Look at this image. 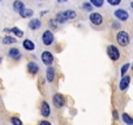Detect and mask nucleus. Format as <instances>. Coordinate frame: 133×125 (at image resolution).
<instances>
[{
	"instance_id": "obj_5",
	"label": "nucleus",
	"mask_w": 133,
	"mask_h": 125,
	"mask_svg": "<svg viewBox=\"0 0 133 125\" xmlns=\"http://www.w3.org/2000/svg\"><path fill=\"white\" fill-rule=\"evenodd\" d=\"M41 59H42V63L47 67H51L52 63H54V55L51 53V51H43L42 55H41Z\"/></svg>"
},
{
	"instance_id": "obj_30",
	"label": "nucleus",
	"mask_w": 133,
	"mask_h": 125,
	"mask_svg": "<svg viewBox=\"0 0 133 125\" xmlns=\"http://www.w3.org/2000/svg\"><path fill=\"white\" fill-rule=\"evenodd\" d=\"M130 7H132V8H133V2H132V3H130Z\"/></svg>"
},
{
	"instance_id": "obj_29",
	"label": "nucleus",
	"mask_w": 133,
	"mask_h": 125,
	"mask_svg": "<svg viewBox=\"0 0 133 125\" xmlns=\"http://www.w3.org/2000/svg\"><path fill=\"white\" fill-rule=\"evenodd\" d=\"M112 26H114L115 29H117V27H119V24H117V22H115V24H112Z\"/></svg>"
},
{
	"instance_id": "obj_1",
	"label": "nucleus",
	"mask_w": 133,
	"mask_h": 125,
	"mask_svg": "<svg viewBox=\"0 0 133 125\" xmlns=\"http://www.w3.org/2000/svg\"><path fill=\"white\" fill-rule=\"evenodd\" d=\"M77 17V13L72 9H68V11H64V12H60L56 15V18L55 21L59 22V24H65L66 21H69V20H73Z\"/></svg>"
},
{
	"instance_id": "obj_3",
	"label": "nucleus",
	"mask_w": 133,
	"mask_h": 125,
	"mask_svg": "<svg viewBox=\"0 0 133 125\" xmlns=\"http://www.w3.org/2000/svg\"><path fill=\"white\" fill-rule=\"evenodd\" d=\"M106 52H107V56L110 57V60H112V61H117V60L120 59V50H119L115 44L107 46Z\"/></svg>"
},
{
	"instance_id": "obj_2",
	"label": "nucleus",
	"mask_w": 133,
	"mask_h": 125,
	"mask_svg": "<svg viewBox=\"0 0 133 125\" xmlns=\"http://www.w3.org/2000/svg\"><path fill=\"white\" fill-rule=\"evenodd\" d=\"M116 42H117L119 46L127 47V46L130 43V37H129V34H128L127 31L120 30V31H117V34H116Z\"/></svg>"
},
{
	"instance_id": "obj_20",
	"label": "nucleus",
	"mask_w": 133,
	"mask_h": 125,
	"mask_svg": "<svg viewBox=\"0 0 133 125\" xmlns=\"http://www.w3.org/2000/svg\"><path fill=\"white\" fill-rule=\"evenodd\" d=\"M11 33H13L16 37H18V38H22L24 37V31L21 30V29H18V27H12L11 29Z\"/></svg>"
},
{
	"instance_id": "obj_4",
	"label": "nucleus",
	"mask_w": 133,
	"mask_h": 125,
	"mask_svg": "<svg viewBox=\"0 0 133 125\" xmlns=\"http://www.w3.org/2000/svg\"><path fill=\"white\" fill-rule=\"evenodd\" d=\"M65 103H66V100H65V96L63 94H60V93L54 94V96H52V104L56 108H63L65 106Z\"/></svg>"
},
{
	"instance_id": "obj_24",
	"label": "nucleus",
	"mask_w": 133,
	"mask_h": 125,
	"mask_svg": "<svg viewBox=\"0 0 133 125\" xmlns=\"http://www.w3.org/2000/svg\"><path fill=\"white\" fill-rule=\"evenodd\" d=\"M11 122H12V125H22V121L18 117H12L11 119Z\"/></svg>"
},
{
	"instance_id": "obj_22",
	"label": "nucleus",
	"mask_w": 133,
	"mask_h": 125,
	"mask_svg": "<svg viewBox=\"0 0 133 125\" xmlns=\"http://www.w3.org/2000/svg\"><path fill=\"white\" fill-rule=\"evenodd\" d=\"M81 8H82L84 11H86V12H90V13H91V11H93V5H91L90 3H88V2L82 3V4H81Z\"/></svg>"
},
{
	"instance_id": "obj_6",
	"label": "nucleus",
	"mask_w": 133,
	"mask_h": 125,
	"mask_svg": "<svg viewBox=\"0 0 133 125\" xmlns=\"http://www.w3.org/2000/svg\"><path fill=\"white\" fill-rule=\"evenodd\" d=\"M54 40H55L54 33H52L51 30L43 31V34H42V43H43L44 46H51V44L54 43Z\"/></svg>"
},
{
	"instance_id": "obj_12",
	"label": "nucleus",
	"mask_w": 133,
	"mask_h": 125,
	"mask_svg": "<svg viewBox=\"0 0 133 125\" xmlns=\"http://www.w3.org/2000/svg\"><path fill=\"white\" fill-rule=\"evenodd\" d=\"M8 56L11 57V59H13V60H20L21 59V53H20V50L18 48H11L9 51H8Z\"/></svg>"
},
{
	"instance_id": "obj_10",
	"label": "nucleus",
	"mask_w": 133,
	"mask_h": 125,
	"mask_svg": "<svg viewBox=\"0 0 133 125\" xmlns=\"http://www.w3.org/2000/svg\"><path fill=\"white\" fill-rule=\"evenodd\" d=\"M55 77H56V71L55 68L51 65V67H47V71H46V80L47 82H54L55 81Z\"/></svg>"
},
{
	"instance_id": "obj_13",
	"label": "nucleus",
	"mask_w": 133,
	"mask_h": 125,
	"mask_svg": "<svg viewBox=\"0 0 133 125\" xmlns=\"http://www.w3.org/2000/svg\"><path fill=\"white\" fill-rule=\"evenodd\" d=\"M28 71H29L30 74H37L39 72V67H38L37 63L30 61V63H28Z\"/></svg>"
},
{
	"instance_id": "obj_26",
	"label": "nucleus",
	"mask_w": 133,
	"mask_h": 125,
	"mask_svg": "<svg viewBox=\"0 0 133 125\" xmlns=\"http://www.w3.org/2000/svg\"><path fill=\"white\" fill-rule=\"evenodd\" d=\"M112 117H114V120H119V112L116 109L112 111Z\"/></svg>"
},
{
	"instance_id": "obj_8",
	"label": "nucleus",
	"mask_w": 133,
	"mask_h": 125,
	"mask_svg": "<svg viewBox=\"0 0 133 125\" xmlns=\"http://www.w3.org/2000/svg\"><path fill=\"white\" fill-rule=\"evenodd\" d=\"M129 85H130V77L128 74H125L124 77H121V80L119 82V90L120 91H125L129 87Z\"/></svg>"
},
{
	"instance_id": "obj_16",
	"label": "nucleus",
	"mask_w": 133,
	"mask_h": 125,
	"mask_svg": "<svg viewBox=\"0 0 133 125\" xmlns=\"http://www.w3.org/2000/svg\"><path fill=\"white\" fill-rule=\"evenodd\" d=\"M121 120H123V122L125 125H133V117L129 113H127V112H124L121 115Z\"/></svg>"
},
{
	"instance_id": "obj_11",
	"label": "nucleus",
	"mask_w": 133,
	"mask_h": 125,
	"mask_svg": "<svg viewBox=\"0 0 133 125\" xmlns=\"http://www.w3.org/2000/svg\"><path fill=\"white\" fill-rule=\"evenodd\" d=\"M41 115L43 117H48L51 115V107H50L48 102H46V100H43L41 104Z\"/></svg>"
},
{
	"instance_id": "obj_14",
	"label": "nucleus",
	"mask_w": 133,
	"mask_h": 125,
	"mask_svg": "<svg viewBox=\"0 0 133 125\" xmlns=\"http://www.w3.org/2000/svg\"><path fill=\"white\" fill-rule=\"evenodd\" d=\"M41 26H42V22H41V20H38V18H33V20H30V22H29V27H30L31 30H38Z\"/></svg>"
},
{
	"instance_id": "obj_15",
	"label": "nucleus",
	"mask_w": 133,
	"mask_h": 125,
	"mask_svg": "<svg viewBox=\"0 0 133 125\" xmlns=\"http://www.w3.org/2000/svg\"><path fill=\"white\" fill-rule=\"evenodd\" d=\"M22 47H24L26 51H33V50L35 48V44H34L33 40H30V39H25V40L22 42Z\"/></svg>"
},
{
	"instance_id": "obj_17",
	"label": "nucleus",
	"mask_w": 133,
	"mask_h": 125,
	"mask_svg": "<svg viewBox=\"0 0 133 125\" xmlns=\"http://www.w3.org/2000/svg\"><path fill=\"white\" fill-rule=\"evenodd\" d=\"M33 15H34L33 9H29V8H24V9L20 12V16H21L22 18H30Z\"/></svg>"
},
{
	"instance_id": "obj_31",
	"label": "nucleus",
	"mask_w": 133,
	"mask_h": 125,
	"mask_svg": "<svg viewBox=\"0 0 133 125\" xmlns=\"http://www.w3.org/2000/svg\"><path fill=\"white\" fill-rule=\"evenodd\" d=\"M130 68H132V71H133V64H132V65H130Z\"/></svg>"
},
{
	"instance_id": "obj_9",
	"label": "nucleus",
	"mask_w": 133,
	"mask_h": 125,
	"mask_svg": "<svg viewBox=\"0 0 133 125\" xmlns=\"http://www.w3.org/2000/svg\"><path fill=\"white\" fill-rule=\"evenodd\" d=\"M114 15H115V17H116L119 21H128V18H129V15H128V12H127L125 9H121V8L116 9Z\"/></svg>"
},
{
	"instance_id": "obj_7",
	"label": "nucleus",
	"mask_w": 133,
	"mask_h": 125,
	"mask_svg": "<svg viewBox=\"0 0 133 125\" xmlns=\"http://www.w3.org/2000/svg\"><path fill=\"white\" fill-rule=\"evenodd\" d=\"M89 20L95 26H101L103 24V16L101 13H97V12H91L90 16H89Z\"/></svg>"
},
{
	"instance_id": "obj_28",
	"label": "nucleus",
	"mask_w": 133,
	"mask_h": 125,
	"mask_svg": "<svg viewBox=\"0 0 133 125\" xmlns=\"http://www.w3.org/2000/svg\"><path fill=\"white\" fill-rule=\"evenodd\" d=\"M66 2H69V0H57V3H66Z\"/></svg>"
},
{
	"instance_id": "obj_25",
	"label": "nucleus",
	"mask_w": 133,
	"mask_h": 125,
	"mask_svg": "<svg viewBox=\"0 0 133 125\" xmlns=\"http://www.w3.org/2000/svg\"><path fill=\"white\" fill-rule=\"evenodd\" d=\"M107 3L110 5H112V7H116V5H119L121 3V0H107Z\"/></svg>"
},
{
	"instance_id": "obj_21",
	"label": "nucleus",
	"mask_w": 133,
	"mask_h": 125,
	"mask_svg": "<svg viewBox=\"0 0 133 125\" xmlns=\"http://www.w3.org/2000/svg\"><path fill=\"white\" fill-rule=\"evenodd\" d=\"M3 43H4V44H13V43H16V38L7 35V37L3 38Z\"/></svg>"
},
{
	"instance_id": "obj_32",
	"label": "nucleus",
	"mask_w": 133,
	"mask_h": 125,
	"mask_svg": "<svg viewBox=\"0 0 133 125\" xmlns=\"http://www.w3.org/2000/svg\"><path fill=\"white\" fill-rule=\"evenodd\" d=\"M38 2H42V0H38Z\"/></svg>"
},
{
	"instance_id": "obj_18",
	"label": "nucleus",
	"mask_w": 133,
	"mask_h": 125,
	"mask_svg": "<svg viewBox=\"0 0 133 125\" xmlns=\"http://www.w3.org/2000/svg\"><path fill=\"white\" fill-rule=\"evenodd\" d=\"M24 8H25V5H24V3L21 2V0H16V2L13 3V11H15V12L20 13Z\"/></svg>"
},
{
	"instance_id": "obj_19",
	"label": "nucleus",
	"mask_w": 133,
	"mask_h": 125,
	"mask_svg": "<svg viewBox=\"0 0 133 125\" xmlns=\"http://www.w3.org/2000/svg\"><path fill=\"white\" fill-rule=\"evenodd\" d=\"M89 3H90L93 7L101 8V7H103V4H104V0H89Z\"/></svg>"
},
{
	"instance_id": "obj_27",
	"label": "nucleus",
	"mask_w": 133,
	"mask_h": 125,
	"mask_svg": "<svg viewBox=\"0 0 133 125\" xmlns=\"http://www.w3.org/2000/svg\"><path fill=\"white\" fill-rule=\"evenodd\" d=\"M38 125H51V122H50V121H47V120H42Z\"/></svg>"
},
{
	"instance_id": "obj_23",
	"label": "nucleus",
	"mask_w": 133,
	"mask_h": 125,
	"mask_svg": "<svg viewBox=\"0 0 133 125\" xmlns=\"http://www.w3.org/2000/svg\"><path fill=\"white\" fill-rule=\"evenodd\" d=\"M129 68H130V64H129V63H127V64H124V65L121 67V69H120V74H121V77L125 76V73L128 72Z\"/></svg>"
}]
</instances>
